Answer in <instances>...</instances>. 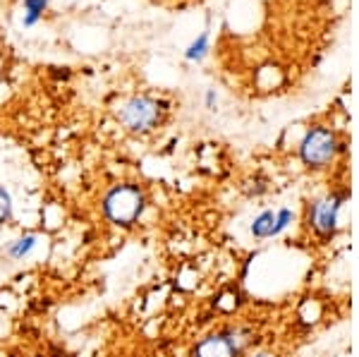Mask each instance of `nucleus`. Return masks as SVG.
Masks as SVG:
<instances>
[{
	"label": "nucleus",
	"mask_w": 359,
	"mask_h": 357,
	"mask_svg": "<svg viewBox=\"0 0 359 357\" xmlns=\"http://www.w3.org/2000/svg\"><path fill=\"white\" fill-rule=\"evenodd\" d=\"M350 199V189L345 185L333 187L331 192L306 201L304 206V228L321 245H328L338 238L343 226V209Z\"/></svg>",
	"instance_id": "1"
},
{
	"label": "nucleus",
	"mask_w": 359,
	"mask_h": 357,
	"mask_svg": "<svg viewBox=\"0 0 359 357\" xmlns=\"http://www.w3.org/2000/svg\"><path fill=\"white\" fill-rule=\"evenodd\" d=\"M345 154V142L328 125H314L299 142V161L309 170H328Z\"/></svg>",
	"instance_id": "2"
},
{
	"label": "nucleus",
	"mask_w": 359,
	"mask_h": 357,
	"mask_svg": "<svg viewBox=\"0 0 359 357\" xmlns=\"http://www.w3.org/2000/svg\"><path fill=\"white\" fill-rule=\"evenodd\" d=\"M254 343V329L249 326H225L201 338L192 348V357H245Z\"/></svg>",
	"instance_id": "3"
},
{
	"label": "nucleus",
	"mask_w": 359,
	"mask_h": 357,
	"mask_svg": "<svg viewBox=\"0 0 359 357\" xmlns=\"http://www.w3.org/2000/svg\"><path fill=\"white\" fill-rule=\"evenodd\" d=\"M147 197L137 185H118L103 199V214L120 228H132L142 218Z\"/></svg>",
	"instance_id": "4"
},
{
	"label": "nucleus",
	"mask_w": 359,
	"mask_h": 357,
	"mask_svg": "<svg viewBox=\"0 0 359 357\" xmlns=\"http://www.w3.org/2000/svg\"><path fill=\"white\" fill-rule=\"evenodd\" d=\"M165 103H158L149 96H137L130 99L120 111V123L130 132H149L161 123Z\"/></svg>",
	"instance_id": "5"
},
{
	"label": "nucleus",
	"mask_w": 359,
	"mask_h": 357,
	"mask_svg": "<svg viewBox=\"0 0 359 357\" xmlns=\"http://www.w3.org/2000/svg\"><path fill=\"white\" fill-rule=\"evenodd\" d=\"M252 235L257 240H269V238H278V233H276V211H271V209H266L262 211L257 218L252 221Z\"/></svg>",
	"instance_id": "6"
},
{
	"label": "nucleus",
	"mask_w": 359,
	"mask_h": 357,
	"mask_svg": "<svg viewBox=\"0 0 359 357\" xmlns=\"http://www.w3.org/2000/svg\"><path fill=\"white\" fill-rule=\"evenodd\" d=\"M34 247H36V235H27V238L15 240V243L8 247V255L13 259H25Z\"/></svg>",
	"instance_id": "7"
},
{
	"label": "nucleus",
	"mask_w": 359,
	"mask_h": 357,
	"mask_svg": "<svg viewBox=\"0 0 359 357\" xmlns=\"http://www.w3.org/2000/svg\"><path fill=\"white\" fill-rule=\"evenodd\" d=\"M292 223H294V211L290 206H280V209L276 211V233L283 235Z\"/></svg>",
	"instance_id": "8"
},
{
	"label": "nucleus",
	"mask_w": 359,
	"mask_h": 357,
	"mask_svg": "<svg viewBox=\"0 0 359 357\" xmlns=\"http://www.w3.org/2000/svg\"><path fill=\"white\" fill-rule=\"evenodd\" d=\"M10 218H13V199L5 192V187H0V226H5Z\"/></svg>",
	"instance_id": "9"
},
{
	"label": "nucleus",
	"mask_w": 359,
	"mask_h": 357,
	"mask_svg": "<svg viewBox=\"0 0 359 357\" xmlns=\"http://www.w3.org/2000/svg\"><path fill=\"white\" fill-rule=\"evenodd\" d=\"M46 8V0H27V20L25 25H34L39 20V15L43 13Z\"/></svg>",
	"instance_id": "10"
},
{
	"label": "nucleus",
	"mask_w": 359,
	"mask_h": 357,
	"mask_svg": "<svg viewBox=\"0 0 359 357\" xmlns=\"http://www.w3.org/2000/svg\"><path fill=\"white\" fill-rule=\"evenodd\" d=\"M206 48H208V36H206V34H201V36L196 39L192 46H189L187 58H189V60H199V58L206 53Z\"/></svg>",
	"instance_id": "11"
},
{
	"label": "nucleus",
	"mask_w": 359,
	"mask_h": 357,
	"mask_svg": "<svg viewBox=\"0 0 359 357\" xmlns=\"http://www.w3.org/2000/svg\"><path fill=\"white\" fill-rule=\"evenodd\" d=\"M245 357H280L273 350H252V353H247Z\"/></svg>",
	"instance_id": "12"
},
{
	"label": "nucleus",
	"mask_w": 359,
	"mask_h": 357,
	"mask_svg": "<svg viewBox=\"0 0 359 357\" xmlns=\"http://www.w3.org/2000/svg\"><path fill=\"white\" fill-rule=\"evenodd\" d=\"M213 103H216V94H213V91H208V94H206V106L213 108Z\"/></svg>",
	"instance_id": "13"
}]
</instances>
